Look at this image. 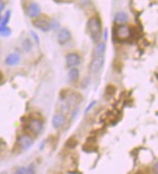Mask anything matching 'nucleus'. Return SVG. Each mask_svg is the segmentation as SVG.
<instances>
[{"label":"nucleus","instance_id":"5701e85b","mask_svg":"<svg viewBox=\"0 0 158 174\" xmlns=\"http://www.w3.org/2000/svg\"><path fill=\"white\" fill-rule=\"evenodd\" d=\"M96 103H97V102H96V101H94V102H92V103H91V104H90V105L88 106V108H87V109H86V113H88V112H90V110H91V109H92L93 107H94V106L96 105Z\"/></svg>","mask_w":158,"mask_h":174},{"label":"nucleus","instance_id":"f03ea898","mask_svg":"<svg viewBox=\"0 0 158 174\" xmlns=\"http://www.w3.org/2000/svg\"><path fill=\"white\" fill-rule=\"evenodd\" d=\"M26 128L30 133L33 135H39L42 132L43 128H44V123H43V121L39 118H31L27 119Z\"/></svg>","mask_w":158,"mask_h":174},{"label":"nucleus","instance_id":"2eb2a0df","mask_svg":"<svg viewBox=\"0 0 158 174\" xmlns=\"http://www.w3.org/2000/svg\"><path fill=\"white\" fill-rule=\"evenodd\" d=\"M23 49L25 50L26 52H30L31 51L32 49V42L30 38H26L24 41H23Z\"/></svg>","mask_w":158,"mask_h":174},{"label":"nucleus","instance_id":"423d86ee","mask_svg":"<svg viewBox=\"0 0 158 174\" xmlns=\"http://www.w3.org/2000/svg\"><path fill=\"white\" fill-rule=\"evenodd\" d=\"M131 31L129 27L125 25H119L116 28V36L119 40H126L130 37Z\"/></svg>","mask_w":158,"mask_h":174},{"label":"nucleus","instance_id":"9b49d317","mask_svg":"<svg viewBox=\"0 0 158 174\" xmlns=\"http://www.w3.org/2000/svg\"><path fill=\"white\" fill-rule=\"evenodd\" d=\"M21 61V56L18 53H11L6 57L5 59V64L9 67H14L17 66Z\"/></svg>","mask_w":158,"mask_h":174},{"label":"nucleus","instance_id":"0eeeda50","mask_svg":"<svg viewBox=\"0 0 158 174\" xmlns=\"http://www.w3.org/2000/svg\"><path fill=\"white\" fill-rule=\"evenodd\" d=\"M104 62H105L104 56L95 57L94 60H93L90 64V71L92 72V74H97V72H99V70L103 67Z\"/></svg>","mask_w":158,"mask_h":174},{"label":"nucleus","instance_id":"20e7f679","mask_svg":"<svg viewBox=\"0 0 158 174\" xmlns=\"http://www.w3.org/2000/svg\"><path fill=\"white\" fill-rule=\"evenodd\" d=\"M81 58L77 53H69L66 57V63L67 67L71 69V68H77V66L80 65Z\"/></svg>","mask_w":158,"mask_h":174},{"label":"nucleus","instance_id":"9d476101","mask_svg":"<svg viewBox=\"0 0 158 174\" xmlns=\"http://www.w3.org/2000/svg\"><path fill=\"white\" fill-rule=\"evenodd\" d=\"M66 122H67V118L62 114H54V117L52 118V124H53L54 128H56V129L62 128L64 124H66Z\"/></svg>","mask_w":158,"mask_h":174},{"label":"nucleus","instance_id":"412c9836","mask_svg":"<svg viewBox=\"0 0 158 174\" xmlns=\"http://www.w3.org/2000/svg\"><path fill=\"white\" fill-rule=\"evenodd\" d=\"M30 35L32 36V38L35 41V43H36V44H39V37H38V35L35 33L34 31H30Z\"/></svg>","mask_w":158,"mask_h":174},{"label":"nucleus","instance_id":"1a4fd4ad","mask_svg":"<svg viewBox=\"0 0 158 174\" xmlns=\"http://www.w3.org/2000/svg\"><path fill=\"white\" fill-rule=\"evenodd\" d=\"M70 37H71V33L66 27L61 28L58 31V34H57V39H58V42L61 45L66 44L67 41H69Z\"/></svg>","mask_w":158,"mask_h":174},{"label":"nucleus","instance_id":"f257e3e1","mask_svg":"<svg viewBox=\"0 0 158 174\" xmlns=\"http://www.w3.org/2000/svg\"><path fill=\"white\" fill-rule=\"evenodd\" d=\"M88 30L93 41L98 42L102 36V27L100 22L97 17H92L88 21Z\"/></svg>","mask_w":158,"mask_h":174},{"label":"nucleus","instance_id":"f8f14e48","mask_svg":"<svg viewBox=\"0 0 158 174\" xmlns=\"http://www.w3.org/2000/svg\"><path fill=\"white\" fill-rule=\"evenodd\" d=\"M79 70L77 68H71L67 72V78L69 82H76L79 78Z\"/></svg>","mask_w":158,"mask_h":174},{"label":"nucleus","instance_id":"aec40b11","mask_svg":"<svg viewBox=\"0 0 158 174\" xmlns=\"http://www.w3.org/2000/svg\"><path fill=\"white\" fill-rule=\"evenodd\" d=\"M26 167H25V166H21V167H19L14 172V174H26Z\"/></svg>","mask_w":158,"mask_h":174},{"label":"nucleus","instance_id":"6ab92c4d","mask_svg":"<svg viewBox=\"0 0 158 174\" xmlns=\"http://www.w3.org/2000/svg\"><path fill=\"white\" fill-rule=\"evenodd\" d=\"M26 174H35V166L34 164H30L28 167H26Z\"/></svg>","mask_w":158,"mask_h":174},{"label":"nucleus","instance_id":"39448f33","mask_svg":"<svg viewBox=\"0 0 158 174\" xmlns=\"http://www.w3.org/2000/svg\"><path fill=\"white\" fill-rule=\"evenodd\" d=\"M33 26L44 32H47L51 30V23L44 18H36V20L33 22Z\"/></svg>","mask_w":158,"mask_h":174},{"label":"nucleus","instance_id":"b1692460","mask_svg":"<svg viewBox=\"0 0 158 174\" xmlns=\"http://www.w3.org/2000/svg\"><path fill=\"white\" fill-rule=\"evenodd\" d=\"M5 8V3L3 0H0V13H1Z\"/></svg>","mask_w":158,"mask_h":174},{"label":"nucleus","instance_id":"f3484780","mask_svg":"<svg viewBox=\"0 0 158 174\" xmlns=\"http://www.w3.org/2000/svg\"><path fill=\"white\" fill-rule=\"evenodd\" d=\"M114 92H115V87H114V86H112V85H109V86L106 87L105 93L107 94V95L111 96V95H113V94H114Z\"/></svg>","mask_w":158,"mask_h":174},{"label":"nucleus","instance_id":"a211bd4d","mask_svg":"<svg viewBox=\"0 0 158 174\" xmlns=\"http://www.w3.org/2000/svg\"><path fill=\"white\" fill-rule=\"evenodd\" d=\"M76 144H77L76 139H74V138H70V139L67 141V146L68 148H70V149H72V148H74V147L76 146Z\"/></svg>","mask_w":158,"mask_h":174},{"label":"nucleus","instance_id":"393cba45","mask_svg":"<svg viewBox=\"0 0 158 174\" xmlns=\"http://www.w3.org/2000/svg\"><path fill=\"white\" fill-rule=\"evenodd\" d=\"M3 78H4V77H3V75L1 74V72H0V83H1V82L3 81Z\"/></svg>","mask_w":158,"mask_h":174},{"label":"nucleus","instance_id":"4468645a","mask_svg":"<svg viewBox=\"0 0 158 174\" xmlns=\"http://www.w3.org/2000/svg\"><path fill=\"white\" fill-rule=\"evenodd\" d=\"M105 52V44L104 42H100L97 45L96 49H95V57H100L104 56Z\"/></svg>","mask_w":158,"mask_h":174},{"label":"nucleus","instance_id":"4be33fe9","mask_svg":"<svg viewBox=\"0 0 158 174\" xmlns=\"http://www.w3.org/2000/svg\"><path fill=\"white\" fill-rule=\"evenodd\" d=\"M152 170H153V172H154L155 174H158V161L153 164V166H152Z\"/></svg>","mask_w":158,"mask_h":174},{"label":"nucleus","instance_id":"a878e982","mask_svg":"<svg viewBox=\"0 0 158 174\" xmlns=\"http://www.w3.org/2000/svg\"><path fill=\"white\" fill-rule=\"evenodd\" d=\"M55 1H59V0H55Z\"/></svg>","mask_w":158,"mask_h":174},{"label":"nucleus","instance_id":"dca6fc26","mask_svg":"<svg viewBox=\"0 0 158 174\" xmlns=\"http://www.w3.org/2000/svg\"><path fill=\"white\" fill-rule=\"evenodd\" d=\"M10 34H11V30H10L8 27H2L1 30H0V35H2V36H9Z\"/></svg>","mask_w":158,"mask_h":174},{"label":"nucleus","instance_id":"6e6552de","mask_svg":"<svg viewBox=\"0 0 158 174\" xmlns=\"http://www.w3.org/2000/svg\"><path fill=\"white\" fill-rule=\"evenodd\" d=\"M40 13H41V8H40V6L37 3L32 2V3H30V5L27 6L26 14H27V16L30 18H31V19L38 18L39 15H40Z\"/></svg>","mask_w":158,"mask_h":174},{"label":"nucleus","instance_id":"ddd939ff","mask_svg":"<svg viewBox=\"0 0 158 174\" xmlns=\"http://www.w3.org/2000/svg\"><path fill=\"white\" fill-rule=\"evenodd\" d=\"M114 21L118 24H124L128 21V15L125 12H117L114 16Z\"/></svg>","mask_w":158,"mask_h":174},{"label":"nucleus","instance_id":"7ed1b4c3","mask_svg":"<svg viewBox=\"0 0 158 174\" xmlns=\"http://www.w3.org/2000/svg\"><path fill=\"white\" fill-rule=\"evenodd\" d=\"M17 144H18L19 148H20L21 151H27L28 149H30V148L32 146L33 139H32V137H31L30 134L24 133V134H21V135L19 137V138H18Z\"/></svg>","mask_w":158,"mask_h":174}]
</instances>
